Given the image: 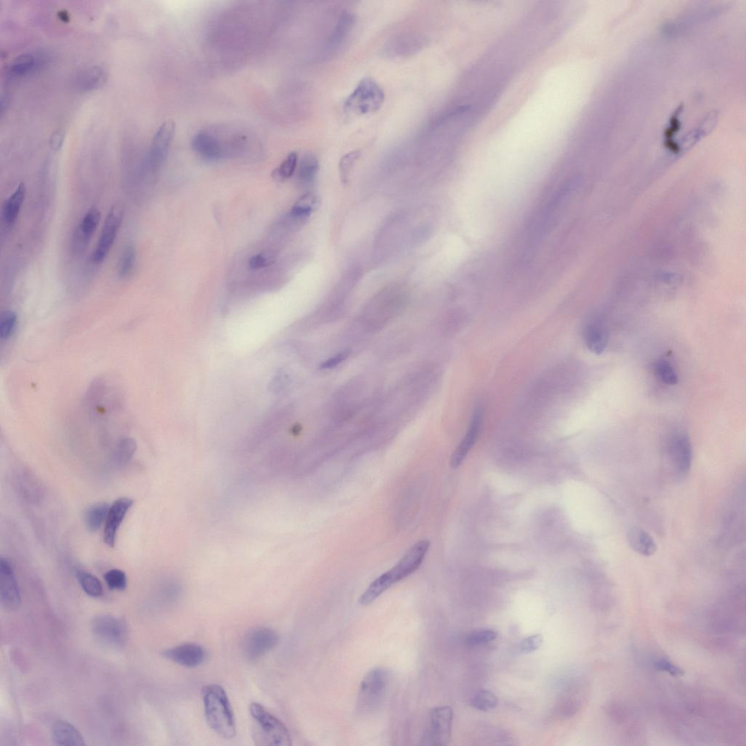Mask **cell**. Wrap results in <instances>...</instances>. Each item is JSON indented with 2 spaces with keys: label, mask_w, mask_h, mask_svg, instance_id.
<instances>
[{
  "label": "cell",
  "mask_w": 746,
  "mask_h": 746,
  "mask_svg": "<svg viewBox=\"0 0 746 746\" xmlns=\"http://www.w3.org/2000/svg\"><path fill=\"white\" fill-rule=\"evenodd\" d=\"M483 422V414L480 410L474 412L465 437L455 451L451 457L450 465L452 467L458 468L465 459L469 452L476 444L481 428Z\"/></svg>",
  "instance_id": "2e32d148"
},
{
  "label": "cell",
  "mask_w": 746,
  "mask_h": 746,
  "mask_svg": "<svg viewBox=\"0 0 746 746\" xmlns=\"http://www.w3.org/2000/svg\"><path fill=\"white\" fill-rule=\"evenodd\" d=\"M349 356V351H344L334 356L333 357L326 360L321 365L322 369H331L335 368L338 365H340L345 361Z\"/></svg>",
  "instance_id": "ab89813d"
},
{
  "label": "cell",
  "mask_w": 746,
  "mask_h": 746,
  "mask_svg": "<svg viewBox=\"0 0 746 746\" xmlns=\"http://www.w3.org/2000/svg\"><path fill=\"white\" fill-rule=\"evenodd\" d=\"M543 641V637L541 635L531 636L519 644L518 650L524 654L534 652L541 647Z\"/></svg>",
  "instance_id": "f35d334b"
},
{
  "label": "cell",
  "mask_w": 746,
  "mask_h": 746,
  "mask_svg": "<svg viewBox=\"0 0 746 746\" xmlns=\"http://www.w3.org/2000/svg\"><path fill=\"white\" fill-rule=\"evenodd\" d=\"M627 541L632 550L645 557L653 555L658 550L656 542L651 536L639 527L628 531Z\"/></svg>",
  "instance_id": "44dd1931"
},
{
  "label": "cell",
  "mask_w": 746,
  "mask_h": 746,
  "mask_svg": "<svg viewBox=\"0 0 746 746\" xmlns=\"http://www.w3.org/2000/svg\"><path fill=\"white\" fill-rule=\"evenodd\" d=\"M277 253L272 251H264L251 259L250 267L259 270L272 265L277 259Z\"/></svg>",
  "instance_id": "74e56055"
},
{
  "label": "cell",
  "mask_w": 746,
  "mask_h": 746,
  "mask_svg": "<svg viewBox=\"0 0 746 746\" xmlns=\"http://www.w3.org/2000/svg\"><path fill=\"white\" fill-rule=\"evenodd\" d=\"M124 215V209L119 205H116L110 209L92 254V261L95 263H102L109 255L121 227Z\"/></svg>",
  "instance_id": "9c48e42d"
},
{
  "label": "cell",
  "mask_w": 746,
  "mask_h": 746,
  "mask_svg": "<svg viewBox=\"0 0 746 746\" xmlns=\"http://www.w3.org/2000/svg\"><path fill=\"white\" fill-rule=\"evenodd\" d=\"M320 199L313 193H307L301 197L294 205L291 215L299 219H306L311 213L318 209Z\"/></svg>",
  "instance_id": "d4e9b609"
},
{
  "label": "cell",
  "mask_w": 746,
  "mask_h": 746,
  "mask_svg": "<svg viewBox=\"0 0 746 746\" xmlns=\"http://www.w3.org/2000/svg\"><path fill=\"white\" fill-rule=\"evenodd\" d=\"M471 705L477 710L489 711L498 706V698L490 691L481 690L471 697Z\"/></svg>",
  "instance_id": "f546056e"
},
{
  "label": "cell",
  "mask_w": 746,
  "mask_h": 746,
  "mask_svg": "<svg viewBox=\"0 0 746 746\" xmlns=\"http://www.w3.org/2000/svg\"><path fill=\"white\" fill-rule=\"evenodd\" d=\"M163 657L167 660L187 668H195L207 659V651L200 644L186 643L164 650Z\"/></svg>",
  "instance_id": "7c38bea8"
},
{
  "label": "cell",
  "mask_w": 746,
  "mask_h": 746,
  "mask_svg": "<svg viewBox=\"0 0 746 746\" xmlns=\"http://www.w3.org/2000/svg\"><path fill=\"white\" fill-rule=\"evenodd\" d=\"M454 712L449 706L433 709L428 716V725L423 741L425 745H447L451 739L452 724Z\"/></svg>",
  "instance_id": "ba28073f"
},
{
  "label": "cell",
  "mask_w": 746,
  "mask_h": 746,
  "mask_svg": "<svg viewBox=\"0 0 746 746\" xmlns=\"http://www.w3.org/2000/svg\"><path fill=\"white\" fill-rule=\"evenodd\" d=\"M253 719V738L257 745L290 746L291 738L284 723L263 705L254 702L250 706Z\"/></svg>",
  "instance_id": "3957f363"
},
{
  "label": "cell",
  "mask_w": 746,
  "mask_h": 746,
  "mask_svg": "<svg viewBox=\"0 0 746 746\" xmlns=\"http://www.w3.org/2000/svg\"><path fill=\"white\" fill-rule=\"evenodd\" d=\"M109 507L106 503H99L90 506L85 510L84 522L88 531L95 533L102 527L106 522Z\"/></svg>",
  "instance_id": "603a6c76"
},
{
  "label": "cell",
  "mask_w": 746,
  "mask_h": 746,
  "mask_svg": "<svg viewBox=\"0 0 746 746\" xmlns=\"http://www.w3.org/2000/svg\"><path fill=\"white\" fill-rule=\"evenodd\" d=\"M104 580L112 591H124L127 586V577L126 574L120 570H112L104 575Z\"/></svg>",
  "instance_id": "d590c367"
},
{
  "label": "cell",
  "mask_w": 746,
  "mask_h": 746,
  "mask_svg": "<svg viewBox=\"0 0 746 746\" xmlns=\"http://www.w3.org/2000/svg\"><path fill=\"white\" fill-rule=\"evenodd\" d=\"M34 65L35 58L32 55L22 54L13 60L11 66V71L17 76H25L32 69Z\"/></svg>",
  "instance_id": "e575fe53"
},
{
  "label": "cell",
  "mask_w": 746,
  "mask_h": 746,
  "mask_svg": "<svg viewBox=\"0 0 746 746\" xmlns=\"http://www.w3.org/2000/svg\"><path fill=\"white\" fill-rule=\"evenodd\" d=\"M320 169V164L318 157L312 153L307 152L302 157L299 176L301 182L304 184H309L313 182L316 174H318Z\"/></svg>",
  "instance_id": "484cf974"
},
{
  "label": "cell",
  "mask_w": 746,
  "mask_h": 746,
  "mask_svg": "<svg viewBox=\"0 0 746 746\" xmlns=\"http://www.w3.org/2000/svg\"><path fill=\"white\" fill-rule=\"evenodd\" d=\"M108 73L106 68L95 65L79 71L74 79L76 87L81 92H90L102 87L107 81Z\"/></svg>",
  "instance_id": "ac0fdd59"
},
{
  "label": "cell",
  "mask_w": 746,
  "mask_h": 746,
  "mask_svg": "<svg viewBox=\"0 0 746 746\" xmlns=\"http://www.w3.org/2000/svg\"><path fill=\"white\" fill-rule=\"evenodd\" d=\"M64 141V133L61 131H56L50 138V145L54 150H58L62 145Z\"/></svg>",
  "instance_id": "60d3db41"
},
{
  "label": "cell",
  "mask_w": 746,
  "mask_h": 746,
  "mask_svg": "<svg viewBox=\"0 0 746 746\" xmlns=\"http://www.w3.org/2000/svg\"><path fill=\"white\" fill-rule=\"evenodd\" d=\"M92 631L95 639L106 647L121 649L127 642V625L124 620L116 616L103 615L95 618L92 623Z\"/></svg>",
  "instance_id": "8992f818"
},
{
  "label": "cell",
  "mask_w": 746,
  "mask_h": 746,
  "mask_svg": "<svg viewBox=\"0 0 746 746\" xmlns=\"http://www.w3.org/2000/svg\"><path fill=\"white\" fill-rule=\"evenodd\" d=\"M137 263V251L132 244H128L121 255L118 264V274L120 278H128L133 272Z\"/></svg>",
  "instance_id": "4316f807"
},
{
  "label": "cell",
  "mask_w": 746,
  "mask_h": 746,
  "mask_svg": "<svg viewBox=\"0 0 746 746\" xmlns=\"http://www.w3.org/2000/svg\"><path fill=\"white\" fill-rule=\"evenodd\" d=\"M497 637L493 630H480L471 632L466 639V644L469 646H479L489 643Z\"/></svg>",
  "instance_id": "8d00e7d4"
},
{
  "label": "cell",
  "mask_w": 746,
  "mask_h": 746,
  "mask_svg": "<svg viewBox=\"0 0 746 746\" xmlns=\"http://www.w3.org/2000/svg\"><path fill=\"white\" fill-rule=\"evenodd\" d=\"M137 450V442L133 438H126L121 440L115 451L114 459L116 462L120 466L127 464L131 460Z\"/></svg>",
  "instance_id": "f1b7e54d"
},
{
  "label": "cell",
  "mask_w": 746,
  "mask_h": 746,
  "mask_svg": "<svg viewBox=\"0 0 746 746\" xmlns=\"http://www.w3.org/2000/svg\"><path fill=\"white\" fill-rule=\"evenodd\" d=\"M668 455L677 478L684 479L689 474L692 463V446L687 434L677 432L668 443Z\"/></svg>",
  "instance_id": "30bf717a"
},
{
  "label": "cell",
  "mask_w": 746,
  "mask_h": 746,
  "mask_svg": "<svg viewBox=\"0 0 746 746\" xmlns=\"http://www.w3.org/2000/svg\"><path fill=\"white\" fill-rule=\"evenodd\" d=\"M431 542L421 540L406 553L402 558L390 571L374 580L359 599L361 606H366L373 603L390 587L416 572L426 555Z\"/></svg>",
  "instance_id": "6da1fadb"
},
{
  "label": "cell",
  "mask_w": 746,
  "mask_h": 746,
  "mask_svg": "<svg viewBox=\"0 0 746 746\" xmlns=\"http://www.w3.org/2000/svg\"><path fill=\"white\" fill-rule=\"evenodd\" d=\"M354 18L349 13H344L339 20L337 27L329 41V49L333 51L339 48L350 33L354 26Z\"/></svg>",
  "instance_id": "cb8c5ba5"
},
{
  "label": "cell",
  "mask_w": 746,
  "mask_h": 746,
  "mask_svg": "<svg viewBox=\"0 0 746 746\" xmlns=\"http://www.w3.org/2000/svg\"><path fill=\"white\" fill-rule=\"evenodd\" d=\"M201 697L209 727L224 740L234 739L237 733L235 716L229 697L218 685L203 687Z\"/></svg>",
  "instance_id": "7a4b0ae2"
},
{
  "label": "cell",
  "mask_w": 746,
  "mask_h": 746,
  "mask_svg": "<svg viewBox=\"0 0 746 746\" xmlns=\"http://www.w3.org/2000/svg\"><path fill=\"white\" fill-rule=\"evenodd\" d=\"M361 155V151L355 150L342 157L340 164H339V170H340L341 179L344 184L348 183L351 171Z\"/></svg>",
  "instance_id": "836d02e7"
},
{
  "label": "cell",
  "mask_w": 746,
  "mask_h": 746,
  "mask_svg": "<svg viewBox=\"0 0 746 746\" xmlns=\"http://www.w3.org/2000/svg\"><path fill=\"white\" fill-rule=\"evenodd\" d=\"M100 219L101 212L97 208L90 209L85 213L73 236L72 250L74 254L80 255L85 252L98 228Z\"/></svg>",
  "instance_id": "5bb4252c"
},
{
  "label": "cell",
  "mask_w": 746,
  "mask_h": 746,
  "mask_svg": "<svg viewBox=\"0 0 746 746\" xmlns=\"http://www.w3.org/2000/svg\"><path fill=\"white\" fill-rule=\"evenodd\" d=\"M25 196L26 186L25 184H20L13 193L5 201L2 219L6 231H11L13 228L23 203H24Z\"/></svg>",
  "instance_id": "d6986e66"
},
{
  "label": "cell",
  "mask_w": 746,
  "mask_h": 746,
  "mask_svg": "<svg viewBox=\"0 0 746 746\" xmlns=\"http://www.w3.org/2000/svg\"><path fill=\"white\" fill-rule=\"evenodd\" d=\"M656 666L658 667V668L666 670L672 675H679L681 673L680 670L678 669L673 665L670 664L668 661H665L664 660L658 662Z\"/></svg>",
  "instance_id": "b9f144b4"
},
{
  "label": "cell",
  "mask_w": 746,
  "mask_h": 746,
  "mask_svg": "<svg viewBox=\"0 0 746 746\" xmlns=\"http://www.w3.org/2000/svg\"><path fill=\"white\" fill-rule=\"evenodd\" d=\"M298 164V155L296 152H291L283 162L281 166L273 173V176L280 181L289 178L295 172Z\"/></svg>",
  "instance_id": "d6a6232c"
},
{
  "label": "cell",
  "mask_w": 746,
  "mask_h": 746,
  "mask_svg": "<svg viewBox=\"0 0 746 746\" xmlns=\"http://www.w3.org/2000/svg\"><path fill=\"white\" fill-rule=\"evenodd\" d=\"M385 95L372 78H365L356 86L344 103L345 109L355 116H366L378 111Z\"/></svg>",
  "instance_id": "5b68a950"
},
{
  "label": "cell",
  "mask_w": 746,
  "mask_h": 746,
  "mask_svg": "<svg viewBox=\"0 0 746 746\" xmlns=\"http://www.w3.org/2000/svg\"><path fill=\"white\" fill-rule=\"evenodd\" d=\"M176 124L168 120L157 130L150 150L149 161L153 172L160 170L164 164L171 144L174 138Z\"/></svg>",
  "instance_id": "8fae6325"
},
{
  "label": "cell",
  "mask_w": 746,
  "mask_h": 746,
  "mask_svg": "<svg viewBox=\"0 0 746 746\" xmlns=\"http://www.w3.org/2000/svg\"><path fill=\"white\" fill-rule=\"evenodd\" d=\"M52 740L55 745L63 746L85 745L81 733L70 722L59 721L52 729Z\"/></svg>",
  "instance_id": "ffe728a7"
},
{
  "label": "cell",
  "mask_w": 746,
  "mask_h": 746,
  "mask_svg": "<svg viewBox=\"0 0 746 746\" xmlns=\"http://www.w3.org/2000/svg\"><path fill=\"white\" fill-rule=\"evenodd\" d=\"M391 673L384 668L370 670L361 682L358 696V707L366 713L375 711L386 699Z\"/></svg>",
  "instance_id": "277c9868"
},
{
  "label": "cell",
  "mask_w": 746,
  "mask_h": 746,
  "mask_svg": "<svg viewBox=\"0 0 746 746\" xmlns=\"http://www.w3.org/2000/svg\"><path fill=\"white\" fill-rule=\"evenodd\" d=\"M133 504V501L131 499L123 497L115 501L109 507L103 536L104 543L107 546L110 548L115 546L119 529Z\"/></svg>",
  "instance_id": "9a60e30c"
},
{
  "label": "cell",
  "mask_w": 746,
  "mask_h": 746,
  "mask_svg": "<svg viewBox=\"0 0 746 746\" xmlns=\"http://www.w3.org/2000/svg\"><path fill=\"white\" fill-rule=\"evenodd\" d=\"M192 146L196 152L208 161H217L224 154L221 141L216 136L206 131H200L194 136Z\"/></svg>",
  "instance_id": "e0dca14e"
},
{
  "label": "cell",
  "mask_w": 746,
  "mask_h": 746,
  "mask_svg": "<svg viewBox=\"0 0 746 746\" xmlns=\"http://www.w3.org/2000/svg\"><path fill=\"white\" fill-rule=\"evenodd\" d=\"M279 642L278 632L268 627H258L248 631L242 641L243 656L248 661H257L272 651Z\"/></svg>",
  "instance_id": "52a82bcc"
},
{
  "label": "cell",
  "mask_w": 746,
  "mask_h": 746,
  "mask_svg": "<svg viewBox=\"0 0 746 746\" xmlns=\"http://www.w3.org/2000/svg\"><path fill=\"white\" fill-rule=\"evenodd\" d=\"M0 596L4 607L15 610L21 603V596L11 562L4 557L0 560Z\"/></svg>",
  "instance_id": "4fadbf2b"
},
{
  "label": "cell",
  "mask_w": 746,
  "mask_h": 746,
  "mask_svg": "<svg viewBox=\"0 0 746 746\" xmlns=\"http://www.w3.org/2000/svg\"><path fill=\"white\" fill-rule=\"evenodd\" d=\"M77 579L84 592L89 596L99 598L103 595V586L95 575L86 572L78 571Z\"/></svg>",
  "instance_id": "83f0119b"
},
{
  "label": "cell",
  "mask_w": 746,
  "mask_h": 746,
  "mask_svg": "<svg viewBox=\"0 0 746 746\" xmlns=\"http://www.w3.org/2000/svg\"><path fill=\"white\" fill-rule=\"evenodd\" d=\"M584 339L586 347L591 351L598 355L602 354L608 342L604 325L598 322L587 324L584 330Z\"/></svg>",
  "instance_id": "7402d4cb"
},
{
  "label": "cell",
  "mask_w": 746,
  "mask_h": 746,
  "mask_svg": "<svg viewBox=\"0 0 746 746\" xmlns=\"http://www.w3.org/2000/svg\"><path fill=\"white\" fill-rule=\"evenodd\" d=\"M18 324L17 314L12 311H6L2 313L0 320V338L2 341H8L14 333Z\"/></svg>",
  "instance_id": "1f68e13d"
},
{
  "label": "cell",
  "mask_w": 746,
  "mask_h": 746,
  "mask_svg": "<svg viewBox=\"0 0 746 746\" xmlns=\"http://www.w3.org/2000/svg\"><path fill=\"white\" fill-rule=\"evenodd\" d=\"M655 375L668 386H674L678 383L677 374L669 361L659 359L654 364Z\"/></svg>",
  "instance_id": "4dcf8cb0"
}]
</instances>
